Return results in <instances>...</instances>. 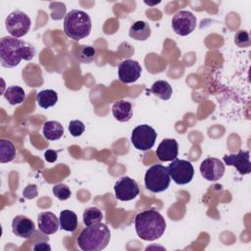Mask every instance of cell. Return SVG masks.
<instances>
[{"mask_svg": "<svg viewBox=\"0 0 251 251\" xmlns=\"http://www.w3.org/2000/svg\"><path fill=\"white\" fill-rule=\"evenodd\" d=\"M35 48L30 43L13 36H4L0 40V62L3 68L17 67L22 60L30 61Z\"/></svg>", "mask_w": 251, "mask_h": 251, "instance_id": "cell-1", "label": "cell"}, {"mask_svg": "<svg viewBox=\"0 0 251 251\" xmlns=\"http://www.w3.org/2000/svg\"><path fill=\"white\" fill-rule=\"evenodd\" d=\"M134 226L139 238L146 241H154L164 234L167 224L158 211L149 209L135 216Z\"/></svg>", "mask_w": 251, "mask_h": 251, "instance_id": "cell-2", "label": "cell"}, {"mask_svg": "<svg viewBox=\"0 0 251 251\" xmlns=\"http://www.w3.org/2000/svg\"><path fill=\"white\" fill-rule=\"evenodd\" d=\"M111 231L103 223L86 226L79 233L76 241L83 251H101L110 242Z\"/></svg>", "mask_w": 251, "mask_h": 251, "instance_id": "cell-3", "label": "cell"}, {"mask_svg": "<svg viewBox=\"0 0 251 251\" xmlns=\"http://www.w3.org/2000/svg\"><path fill=\"white\" fill-rule=\"evenodd\" d=\"M91 20L88 14L81 10H71L64 19V31L72 39L79 40L89 35Z\"/></svg>", "mask_w": 251, "mask_h": 251, "instance_id": "cell-4", "label": "cell"}, {"mask_svg": "<svg viewBox=\"0 0 251 251\" xmlns=\"http://www.w3.org/2000/svg\"><path fill=\"white\" fill-rule=\"evenodd\" d=\"M170 182L171 176L167 167L161 164H154L146 171L144 183L149 191L153 193L163 192L169 187Z\"/></svg>", "mask_w": 251, "mask_h": 251, "instance_id": "cell-5", "label": "cell"}, {"mask_svg": "<svg viewBox=\"0 0 251 251\" xmlns=\"http://www.w3.org/2000/svg\"><path fill=\"white\" fill-rule=\"evenodd\" d=\"M5 25L11 36L19 38L29 31L31 21L25 13L20 10H15L6 18Z\"/></svg>", "mask_w": 251, "mask_h": 251, "instance_id": "cell-6", "label": "cell"}, {"mask_svg": "<svg viewBox=\"0 0 251 251\" xmlns=\"http://www.w3.org/2000/svg\"><path fill=\"white\" fill-rule=\"evenodd\" d=\"M157 132L148 125H140L133 128L131 132V143L140 151L150 150L156 141Z\"/></svg>", "mask_w": 251, "mask_h": 251, "instance_id": "cell-7", "label": "cell"}, {"mask_svg": "<svg viewBox=\"0 0 251 251\" xmlns=\"http://www.w3.org/2000/svg\"><path fill=\"white\" fill-rule=\"evenodd\" d=\"M171 178L179 185L189 183L194 176V168L189 161L175 159L167 167Z\"/></svg>", "mask_w": 251, "mask_h": 251, "instance_id": "cell-8", "label": "cell"}, {"mask_svg": "<svg viewBox=\"0 0 251 251\" xmlns=\"http://www.w3.org/2000/svg\"><path fill=\"white\" fill-rule=\"evenodd\" d=\"M196 17L189 11H178L172 19L173 30L180 36L190 34L196 27Z\"/></svg>", "mask_w": 251, "mask_h": 251, "instance_id": "cell-9", "label": "cell"}, {"mask_svg": "<svg viewBox=\"0 0 251 251\" xmlns=\"http://www.w3.org/2000/svg\"><path fill=\"white\" fill-rule=\"evenodd\" d=\"M115 195L121 201H130L139 194V187L129 176L121 177L114 186Z\"/></svg>", "mask_w": 251, "mask_h": 251, "instance_id": "cell-10", "label": "cell"}, {"mask_svg": "<svg viewBox=\"0 0 251 251\" xmlns=\"http://www.w3.org/2000/svg\"><path fill=\"white\" fill-rule=\"evenodd\" d=\"M142 68L137 61L127 59L120 63L118 68L119 78L124 83L135 82L141 75Z\"/></svg>", "mask_w": 251, "mask_h": 251, "instance_id": "cell-11", "label": "cell"}, {"mask_svg": "<svg viewBox=\"0 0 251 251\" xmlns=\"http://www.w3.org/2000/svg\"><path fill=\"white\" fill-rule=\"evenodd\" d=\"M201 176L210 181L219 180L225 174L224 163L217 158H207L200 165Z\"/></svg>", "mask_w": 251, "mask_h": 251, "instance_id": "cell-12", "label": "cell"}, {"mask_svg": "<svg viewBox=\"0 0 251 251\" xmlns=\"http://www.w3.org/2000/svg\"><path fill=\"white\" fill-rule=\"evenodd\" d=\"M223 160L226 165L234 167L240 175H248L251 171L250 152L247 150H239L236 154L225 155Z\"/></svg>", "mask_w": 251, "mask_h": 251, "instance_id": "cell-13", "label": "cell"}, {"mask_svg": "<svg viewBox=\"0 0 251 251\" xmlns=\"http://www.w3.org/2000/svg\"><path fill=\"white\" fill-rule=\"evenodd\" d=\"M12 231L19 237L30 238L35 233V225L27 217L19 215L12 221Z\"/></svg>", "mask_w": 251, "mask_h": 251, "instance_id": "cell-14", "label": "cell"}, {"mask_svg": "<svg viewBox=\"0 0 251 251\" xmlns=\"http://www.w3.org/2000/svg\"><path fill=\"white\" fill-rule=\"evenodd\" d=\"M178 154V144L176 139L165 138L156 149V155L162 162H170L176 159Z\"/></svg>", "mask_w": 251, "mask_h": 251, "instance_id": "cell-15", "label": "cell"}, {"mask_svg": "<svg viewBox=\"0 0 251 251\" xmlns=\"http://www.w3.org/2000/svg\"><path fill=\"white\" fill-rule=\"evenodd\" d=\"M38 229L43 234H53L55 233L59 226L60 222L56 215L52 212H42L37 216Z\"/></svg>", "mask_w": 251, "mask_h": 251, "instance_id": "cell-16", "label": "cell"}, {"mask_svg": "<svg viewBox=\"0 0 251 251\" xmlns=\"http://www.w3.org/2000/svg\"><path fill=\"white\" fill-rule=\"evenodd\" d=\"M114 118L122 123L128 122L132 118V105L126 100H119L112 106Z\"/></svg>", "mask_w": 251, "mask_h": 251, "instance_id": "cell-17", "label": "cell"}, {"mask_svg": "<svg viewBox=\"0 0 251 251\" xmlns=\"http://www.w3.org/2000/svg\"><path fill=\"white\" fill-rule=\"evenodd\" d=\"M128 35L134 40L144 41L151 35V27L146 22L137 21L129 27Z\"/></svg>", "mask_w": 251, "mask_h": 251, "instance_id": "cell-18", "label": "cell"}, {"mask_svg": "<svg viewBox=\"0 0 251 251\" xmlns=\"http://www.w3.org/2000/svg\"><path fill=\"white\" fill-rule=\"evenodd\" d=\"M42 133L47 140H58L64 134V127L57 121H48L43 125Z\"/></svg>", "mask_w": 251, "mask_h": 251, "instance_id": "cell-19", "label": "cell"}, {"mask_svg": "<svg viewBox=\"0 0 251 251\" xmlns=\"http://www.w3.org/2000/svg\"><path fill=\"white\" fill-rule=\"evenodd\" d=\"M60 227L66 231H75L77 227V217L71 210H63L60 213Z\"/></svg>", "mask_w": 251, "mask_h": 251, "instance_id": "cell-20", "label": "cell"}, {"mask_svg": "<svg viewBox=\"0 0 251 251\" xmlns=\"http://www.w3.org/2000/svg\"><path fill=\"white\" fill-rule=\"evenodd\" d=\"M58 101V94L53 89H44L36 94V102L39 107L47 109L55 106Z\"/></svg>", "mask_w": 251, "mask_h": 251, "instance_id": "cell-21", "label": "cell"}, {"mask_svg": "<svg viewBox=\"0 0 251 251\" xmlns=\"http://www.w3.org/2000/svg\"><path fill=\"white\" fill-rule=\"evenodd\" d=\"M150 92L162 100H169L172 96L173 88L168 81L157 80L152 84Z\"/></svg>", "mask_w": 251, "mask_h": 251, "instance_id": "cell-22", "label": "cell"}, {"mask_svg": "<svg viewBox=\"0 0 251 251\" xmlns=\"http://www.w3.org/2000/svg\"><path fill=\"white\" fill-rule=\"evenodd\" d=\"M4 97L9 102V104L19 105V104H22L25 99V93L21 86L11 85L6 89L4 93Z\"/></svg>", "mask_w": 251, "mask_h": 251, "instance_id": "cell-23", "label": "cell"}, {"mask_svg": "<svg viewBox=\"0 0 251 251\" xmlns=\"http://www.w3.org/2000/svg\"><path fill=\"white\" fill-rule=\"evenodd\" d=\"M16 156V148L8 139H0V163H9Z\"/></svg>", "mask_w": 251, "mask_h": 251, "instance_id": "cell-24", "label": "cell"}, {"mask_svg": "<svg viewBox=\"0 0 251 251\" xmlns=\"http://www.w3.org/2000/svg\"><path fill=\"white\" fill-rule=\"evenodd\" d=\"M82 220L85 226H89L101 223V221L103 220V214L101 210L97 207H89L84 210Z\"/></svg>", "mask_w": 251, "mask_h": 251, "instance_id": "cell-25", "label": "cell"}, {"mask_svg": "<svg viewBox=\"0 0 251 251\" xmlns=\"http://www.w3.org/2000/svg\"><path fill=\"white\" fill-rule=\"evenodd\" d=\"M96 55V51L92 46L89 45H80L77 50L76 58L80 63L90 64Z\"/></svg>", "mask_w": 251, "mask_h": 251, "instance_id": "cell-26", "label": "cell"}, {"mask_svg": "<svg viewBox=\"0 0 251 251\" xmlns=\"http://www.w3.org/2000/svg\"><path fill=\"white\" fill-rule=\"evenodd\" d=\"M53 194L59 199V200H67L71 197V189L69 188L68 185H66L65 183H58L56 185L53 186Z\"/></svg>", "mask_w": 251, "mask_h": 251, "instance_id": "cell-27", "label": "cell"}, {"mask_svg": "<svg viewBox=\"0 0 251 251\" xmlns=\"http://www.w3.org/2000/svg\"><path fill=\"white\" fill-rule=\"evenodd\" d=\"M234 43L241 48H245V47H249L251 44V39H250V35L246 30H238L235 33L234 36Z\"/></svg>", "mask_w": 251, "mask_h": 251, "instance_id": "cell-28", "label": "cell"}, {"mask_svg": "<svg viewBox=\"0 0 251 251\" xmlns=\"http://www.w3.org/2000/svg\"><path fill=\"white\" fill-rule=\"evenodd\" d=\"M68 129L73 136L77 137L83 133V131L85 130V126L81 121L74 120V121L70 122V124L68 126Z\"/></svg>", "mask_w": 251, "mask_h": 251, "instance_id": "cell-29", "label": "cell"}, {"mask_svg": "<svg viewBox=\"0 0 251 251\" xmlns=\"http://www.w3.org/2000/svg\"><path fill=\"white\" fill-rule=\"evenodd\" d=\"M23 194H24V196H25V198H27V199H32V198L36 197V196H37V188H36V185H35V184H29V185H27V186L25 188Z\"/></svg>", "mask_w": 251, "mask_h": 251, "instance_id": "cell-30", "label": "cell"}, {"mask_svg": "<svg viewBox=\"0 0 251 251\" xmlns=\"http://www.w3.org/2000/svg\"><path fill=\"white\" fill-rule=\"evenodd\" d=\"M65 12H66V6H65V4L62 3L60 8H55V12H53L51 14L52 19L53 20H60V19H62L64 14H65Z\"/></svg>", "mask_w": 251, "mask_h": 251, "instance_id": "cell-31", "label": "cell"}, {"mask_svg": "<svg viewBox=\"0 0 251 251\" xmlns=\"http://www.w3.org/2000/svg\"><path fill=\"white\" fill-rule=\"evenodd\" d=\"M49 239H45L43 241H36L33 245V250H51L50 245L48 244Z\"/></svg>", "mask_w": 251, "mask_h": 251, "instance_id": "cell-32", "label": "cell"}, {"mask_svg": "<svg viewBox=\"0 0 251 251\" xmlns=\"http://www.w3.org/2000/svg\"><path fill=\"white\" fill-rule=\"evenodd\" d=\"M44 158L47 162L49 163H53L57 160L58 158V153L57 151L55 150H47L45 153H44Z\"/></svg>", "mask_w": 251, "mask_h": 251, "instance_id": "cell-33", "label": "cell"}]
</instances>
